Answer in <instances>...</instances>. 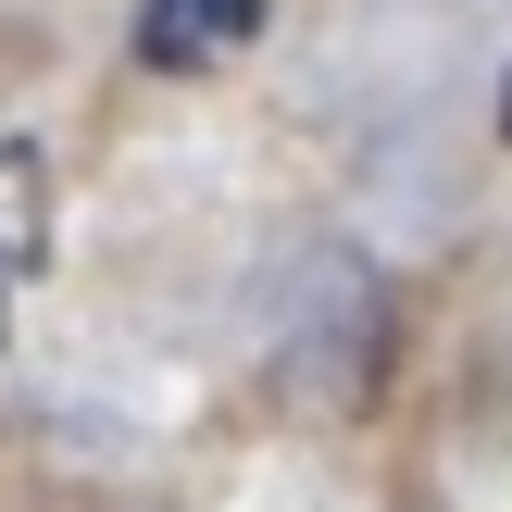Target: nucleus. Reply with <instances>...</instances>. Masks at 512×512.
Wrapping results in <instances>:
<instances>
[{"label": "nucleus", "mask_w": 512, "mask_h": 512, "mask_svg": "<svg viewBox=\"0 0 512 512\" xmlns=\"http://www.w3.org/2000/svg\"><path fill=\"white\" fill-rule=\"evenodd\" d=\"M250 25H263V0H150L138 13V63L150 75H200L213 50H238Z\"/></svg>", "instance_id": "nucleus-1"}, {"label": "nucleus", "mask_w": 512, "mask_h": 512, "mask_svg": "<svg viewBox=\"0 0 512 512\" xmlns=\"http://www.w3.org/2000/svg\"><path fill=\"white\" fill-rule=\"evenodd\" d=\"M50 263V163L25 138H0V300Z\"/></svg>", "instance_id": "nucleus-2"}, {"label": "nucleus", "mask_w": 512, "mask_h": 512, "mask_svg": "<svg viewBox=\"0 0 512 512\" xmlns=\"http://www.w3.org/2000/svg\"><path fill=\"white\" fill-rule=\"evenodd\" d=\"M500 138H512V88H500Z\"/></svg>", "instance_id": "nucleus-3"}]
</instances>
